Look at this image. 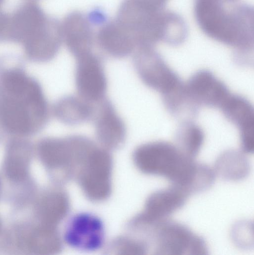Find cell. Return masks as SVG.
Instances as JSON below:
<instances>
[{"mask_svg": "<svg viewBox=\"0 0 254 255\" xmlns=\"http://www.w3.org/2000/svg\"><path fill=\"white\" fill-rule=\"evenodd\" d=\"M4 0H0V34L2 30L6 13L0 10V6L3 2Z\"/></svg>", "mask_w": 254, "mask_h": 255, "instance_id": "obj_28", "label": "cell"}, {"mask_svg": "<svg viewBox=\"0 0 254 255\" xmlns=\"http://www.w3.org/2000/svg\"><path fill=\"white\" fill-rule=\"evenodd\" d=\"M150 243L156 255H207L204 240L186 226L167 218L155 224Z\"/></svg>", "mask_w": 254, "mask_h": 255, "instance_id": "obj_6", "label": "cell"}, {"mask_svg": "<svg viewBox=\"0 0 254 255\" xmlns=\"http://www.w3.org/2000/svg\"><path fill=\"white\" fill-rule=\"evenodd\" d=\"M132 54L134 67L141 80L162 95L182 82L153 46L137 47Z\"/></svg>", "mask_w": 254, "mask_h": 255, "instance_id": "obj_8", "label": "cell"}, {"mask_svg": "<svg viewBox=\"0 0 254 255\" xmlns=\"http://www.w3.org/2000/svg\"></svg>", "mask_w": 254, "mask_h": 255, "instance_id": "obj_31", "label": "cell"}, {"mask_svg": "<svg viewBox=\"0 0 254 255\" xmlns=\"http://www.w3.org/2000/svg\"><path fill=\"white\" fill-rule=\"evenodd\" d=\"M69 209V200L65 191L58 190L49 193L40 204L41 224L56 227L67 215Z\"/></svg>", "mask_w": 254, "mask_h": 255, "instance_id": "obj_22", "label": "cell"}, {"mask_svg": "<svg viewBox=\"0 0 254 255\" xmlns=\"http://www.w3.org/2000/svg\"><path fill=\"white\" fill-rule=\"evenodd\" d=\"M220 109L225 117L239 129L242 151H254V110L245 98L230 94Z\"/></svg>", "mask_w": 254, "mask_h": 255, "instance_id": "obj_15", "label": "cell"}, {"mask_svg": "<svg viewBox=\"0 0 254 255\" xmlns=\"http://www.w3.org/2000/svg\"><path fill=\"white\" fill-rule=\"evenodd\" d=\"M194 14L202 30L211 38L234 47L240 56L254 48V8L242 4L227 9L214 0H195Z\"/></svg>", "mask_w": 254, "mask_h": 255, "instance_id": "obj_2", "label": "cell"}, {"mask_svg": "<svg viewBox=\"0 0 254 255\" xmlns=\"http://www.w3.org/2000/svg\"><path fill=\"white\" fill-rule=\"evenodd\" d=\"M188 196L184 190L172 185L151 194L146 200L142 213L154 220L166 219L182 207Z\"/></svg>", "mask_w": 254, "mask_h": 255, "instance_id": "obj_18", "label": "cell"}, {"mask_svg": "<svg viewBox=\"0 0 254 255\" xmlns=\"http://www.w3.org/2000/svg\"><path fill=\"white\" fill-rule=\"evenodd\" d=\"M63 43L76 58L92 51L95 34L87 15L73 11L61 21Z\"/></svg>", "mask_w": 254, "mask_h": 255, "instance_id": "obj_14", "label": "cell"}, {"mask_svg": "<svg viewBox=\"0 0 254 255\" xmlns=\"http://www.w3.org/2000/svg\"><path fill=\"white\" fill-rule=\"evenodd\" d=\"M133 158L142 172L164 177L186 193L199 164L183 153L176 145L164 141L138 146L133 152Z\"/></svg>", "mask_w": 254, "mask_h": 255, "instance_id": "obj_3", "label": "cell"}, {"mask_svg": "<svg viewBox=\"0 0 254 255\" xmlns=\"http://www.w3.org/2000/svg\"><path fill=\"white\" fill-rule=\"evenodd\" d=\"M95 40L103 52L115 58L126 57L136 48L131 35L115 19L101 25L95 34Z\"/></svg>", "mask_w": 254, "mask_h": 255, "instance_id": "obj_17", "label": "cell"}, {"mask_svg": "<svg viewBox=\"0 0 254 255\" xmlns=\"http://www.w3.org/2000/svg\"><path fill=\"white\" fill-rule=\"evenodd\" d=\"M92 121L97 140L103 147L115 150L123 145L126 138V127L110 100L105 97L95 103Z\"/></svg>", "mask_w": 254, "mask_h": 255, "instance_id": "obj_12", "label": "cell"}, {"mask_svg": "<svg viewBox=\"0 0 254 255\" xmlns=\"http://www.w3.org/2000/svg\"><path fill=\"white\" fill-rule=\"evenodd\" d=\"M159 8H163L168 0H144Z\"/></svg>", "mask_w": 254, "mask_h": 255, "instance_id": "obj_27", "label": "cell"}, {"mask_svg": "<svg viewBox=\"0 0 254 255\" xmlns=\"http://www.w3.org/2000/svg\"><path fill=\"white\" fill-rule=\"evenodd\" d=\"M215 174L227 181H239L249 174L250 164L244 152L230 149L222 152L215 163Z\"/></svg>", "mask_w": 254, "mask_h": 255, "instance_id": "obj_21", "label": "cell"}, {"mask_svg": "<svg viewBox=\"0 0 254 255\" xmlns=\"http://www.w3.org/2000/svg\"><path fill=\"white\" fill-rule=\"evenodd\" d=\"M204 137L200 127L191 120L184 121L175 134L176 146L185 155L193 159L199 153Z\"/></svg>", "mask_w": 254, "mask_h": 255, "instance_id": "obj_23", "label": "cell"}, {"mask_svg": "<svg viewBox=\"0 0 254 255\" xmlns=\"http://www.w3.org/2000/svg\"><path fill=\"white\" fill-rule=\"evenodd\" d=\"M253 223L242 221L234 225L232 230L234 242L239 247L247 249L253 247Z\"/></svg>", "mask_w": 254, "mask_h": 255, "instance_id": "obj_26", "label": "cell"}, {"mask_svg": "<svg viewBox=\"0 0 254 255\" xmlns=\"http://www.w3.org/2000/svg\"><path fill=\"white\" fill-rule=\"evenodd\" d=\"M171 13L144 0H123L115 20L131 35L136 48L154 47L164 42Z\"/></svg>", "mask_w": 254, "mask_h": 255, "instance_id": "obj_4", "label": "cell"}, {"mask_svg": "<svg viewBox=\"0 0 254 255\" xmlns=\"http://www.w3.org/2000/svg\"><path fill=\"white\" fill-rule=\"evenodd\" d=\"M104 224L96 215L80 212L68 221L64 231V241L70 247L82 251H95L104 245Z\"/></svg>", "mask_w": 254, "mask_h": 255, "instance_id": "obj_9", "label": "cell"}, {"mask_svg": "<svg viewBox=\"0 0 254 255\" xmlns=\"http://www.w3.org/2000/svg\"><path fill=\"white\" fill-rule=\"evenodd\" d=\"M49 17L37 3H22L11 13H7L0 42L22 45L37 33Z\"/></svg>", "mask_w": 254, "mask_h": 255, "instance_id": "obj_11", "label": "cell"}, {"mask_svg": "<svg viewBox=\"0 0 254 255\" xmlns=\"http://www.w3.org/2000/svg\"><path fill=\"white\" fill-rule=\"evenodd\" d=\"M20 137L11 139L6 148L5 171L8 177L14 181H20L27 176L32 151L31 143Z\"/></svg>", "mask_w": 254, "mask_h": 255, "instance_id": "obj_20", "label": "cell"}, {"mask_svg": "<svg viewBox=\"0 0 254 255\" xmlns=\"http://www.w3.org/2000/svg\"><path fill=\"white\" fill-rule=\"evenodd\" d=\"M214 0L220 2L224 4V3H225V2H231L234 1H235L236 0Z\"/></svg>", "mask_w": 254, "mask_h": 255, "instance_id": "obj_29", "label": "cell"}, {"mask_svg": "<svg viewBox=\"0 0 254 255\" xmlns=\"http://www.w3.org/2000/svg\"><path fill=\"white\" fill-rule=\"evenodd\" d=\"M162 96L167 109L176 117L184 118V121L190 120L189 118L197 113L199 107L189 97L182 82Z\"/></svg>", "mask_w": 254, "mask_h": 255, "instance_id": "obj_24", "label": "cell"}, {"mask_svg": "<svg viewBox=\"0 0 254 255\" xmlns=\"http://www.w3.org/2000/svg\"><path fill=\"white\" fill-rule=\"evenodd\" d=\"M86 150L83 135L64 137H45L37 145L39 158L45 166L61 173L64 183L75 178Z\"/></svg>", "mask_w": 254, "mask_h": 255, "instance_id": "obj_5", "label": "cell"}, {"mask_svg": "<svg viewBox=\"0 0 254 255\" xmlns=\"http://www.w3.org/2000/svg\"><path fill=\"white\" fill-rule=\"evenodd\" d=\"M184 85L189 97L199 107L220 109L231 94L226 85L207 70L195 72Z\"/></svg>", "mask_w": 254, "mask_h": 255, "instance_id": "obj_13", "label": "cell"}, {"mask_svg": "<svg viewBox=\"0 0 254 255\" xmlns=\"http://www.w3.org/2000/svg\"><path fill=\"white\" fill-rule=\"evenodd\" d=\"M75 59V80L78 95L92 103L103 99L107 81L100 57L92 51Z\"/></svg>", "mask_w": 254, "mask_h": 255, "instance_id": "obj_10", "label": "cell"}, {"mask_svg": "<svg viewBox=\"0 0 254 255\" xmlns=\"http://www.w3.org/2000/svg\"><path fill=\"white\" fill-rule=\"evenodd\" d=\"M62 43L61 21L51 16L44 27L22 45L29 60L44 63L56 57Z\"/></svg>", "mask_w": 254, "mask_h": 255, "instance_id": "obj_16", "label": "cell"}, {"mask_svg": "<svg viewBox=\"0 0 254 255\" xmlns=\"http://www.w3.org/2000/svg\"><path fill=\"white\" fill-rule=\"evenodd\" d=\"M112 167L109 150L97 145L83 161L75 179L89 200L102 201L110 195Z\"/></svg>", "mask_w": 254, "mask_h": 255, "instance_id": "obj_7", "label": "cell"}, {"mask_svg": "<svg viewBox=\"0 0 254 255\" xmlns=\"http://www.w3.org/2000/svg\"></svg>", "mask_w": 254, "mask_h": 255, "instance_id": "obj_30", "label": "cell"}, {"mask_svg": "<svg viewBox=\"0 0 254 255\" xmlns=\"http://www.w3.org/2000/svg\"><path fill=\"white\" fill-rule=\"evenodd\" d=\"M95 110V103L89 102L78 95H69L55 102L52 113L63 124L76 126L92 121Z\"/></svg>", "mask_w": 254, "mask_h": 255, "instance_id": "obj_19", "label": "cell"}, {"mask_svg": "<svg viewBox=\"0 0 254 255\" xmlns=\"http://www.w3.org/2000/svg\"><path fill=\"white\" fill-rule=\"evenodd\" d=\"M50 109L39 82L25 70L10 71L0 77V127L16 136L32 135L42 130Z\"/></svg>", "mask_w": 254, "mask_h": 255, "instance_id": "obj_1", "label": "cell"}, {"mask_svg": "<svg viewBox=\"0 0 254 255\" xmlns=\"http://www.w3.org/2000/svg\"><path fill=\"white\" fill-rule=\"evenodd\" d=\"M31 250L38 254H53L60 251L62 244L56 227L41 224L29 240Z\"/></svg>", "mask_w": 254, "mask_h": 255, "instance_id": "obj_25", "label": "cell"}]
</instances>
